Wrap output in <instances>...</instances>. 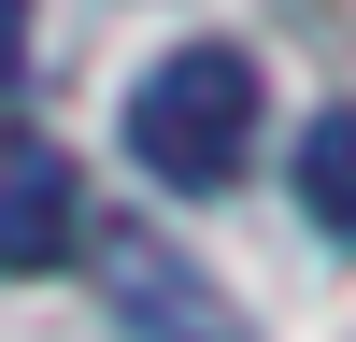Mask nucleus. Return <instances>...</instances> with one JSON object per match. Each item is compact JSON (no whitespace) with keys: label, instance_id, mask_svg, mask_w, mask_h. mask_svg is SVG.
<instances>
[{"label":"nucleus","instance_id":"nucleus-1","mask_svg":"<svg viewBox=\"0 0 356 342\" xmlns=\"http://www.w3.org/2000/svg\"><path fill=\"white\" fill-rule=\"evenodd\" d=\"M257 129H271V72H257L243 43H171L157 72L129 86V157L157 171L171 200H214V186H243Z\"/></svg>","mask_w":356,"mask_h":342},{"label":"nucleus","instance_id":"nucleus-2","mask_svg":"<svg viewBox=\"0 0 356 342\" xmlns=\"http://www.w3.org/2000/svg\"><path fill=\"white\" fill-rule=\"evenodd\" d=\"M100 300H114L129 342H257L243 314H228V285H200L157 228H100Z\"/></svg>","mask_w":356,"mask_h":342},{"label":"nucleus","instance_id":"nucleus-3","mask_svg":"<svg viewBox=\"0 0 356 342\" xmlns=\"http://www.w3.org/2000/svg\"><path fill=\"white\" fill-rule=\"evenodd\" d=\"M86 243V186L43 129H0V271H57Z\"/></svg>","mask_w":356,"mask_h":342},{"label":"nucleus","instance_id":"nucleus-4","mask_svg":"<svg viewBox=\"0 0 356 342\" xmlns=\"http://www.w3.org/2000/svg\"><path fill=\"white\" fill-rule=\"evenodd\" d=\"M300 214L356 243V100H342V114H314V142H300Z\"/></svg>","mask_w":356,"mask_h":342},{"label":"nucleus","instance_id":"nucleus-5","mask_svg":"<svg viewBox=\"0 0 356 342\" xmlns=\"http://www.w3.org/2000/svg\"><path fill=\"white\" fill-rule=\"evenodd\" d=\"M29 72V0H0V86Z\"/></svg>","mask_w":356,"mask_h":342}]
</instances>
